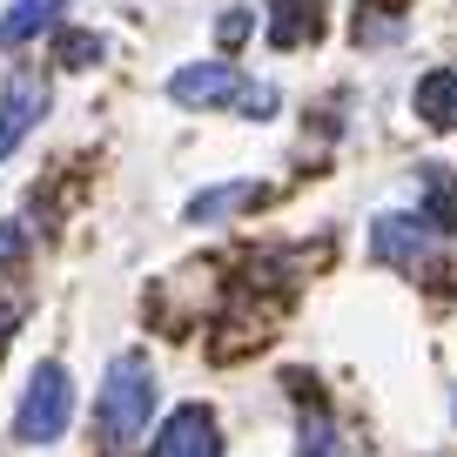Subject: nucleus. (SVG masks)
I'll return each instance as SVG.
<instances>
[{"label": "nucleus", "instance_id": "f257e3e1", "mask_svg": "<svg viewBox=\"0 0 457 457\" xmlns=\"http://www.w3.org/2000/svg\"><path fill=\"white\" fill-rule=\"evenodd\" d=\"M148 411H155V370H148L142 350H129L101 377V430H108V451H129L148 430Z\"/></svg>", "mask_w": 457, "mask_h": 457}, {"label": "nucleus", "instance_id": "f03ea898", "mask_svg": "<svg viewBox=\"0 0 457 457\" xmlns=\"http://www.w3.org/2000/svg\"><path fill=\"white\" fill-rule=\"evenodd\" d=\"M68 417H74V384H68V370H61V363H41V370L28 377L21 411H14V437H21V444H54L61 430H68Z\"/></svg>", "mask_w": 457, "mask_h": 457}, {"label": "nucleus", "instance_id": "7ed1b4c3", "mask_svg": "<svg viewBox=\"0 0 457 457\" xmlns=\"http://www.w3.org/2000/svg\"><path fill=\"white\" fill-rule=\"evenodd\" d=\"M41 114H47V81L34 68H14V74H7V87H0V162L34 135Z\"/></svg>", "mask_w": 457, "mask_h": 457}, {"label": "nucleus", "instance_id": "20e7f679", "mask_svg": "<svg viewBox=\"0 0 457 457\" xmlns=\"http://www.w3.org/2000/svg\"><path fill=\"white\" fill-rule=\"evenodd\" d=\"M169 95L182 101V108H222V101L243 95V74L228 68V61H195V68H182L169 81Z\"/></svg>", "mask_w": 457, "mask_h": 457}, {"label": "nucleus", "instance_id": "39448f33", "mask_svg": "<svg viewBox=\"0 0 457 457\" xmlns=\"http://www.w3.org/2000/svg\"><path fill=\"white\" fill-rule=\"evenodd\" d=\"M155 457H222V444H215V417L202 411V403H182V411L162 424Z\"/></svg>", "mask_w": 457, "mask_h": 457}, {"label": "nucleus", "instance_id": "423d86ee", "mask_svg": "<svg viewBox=\"0 0 457 457\" xmlns=\"http://www.w3.org/2000/svg\"><path fill=\"white\" fill-rule=\"evenodd\" d=\"M430 236H437V228L417 222V215H384L377 236H370V249L384 262H397V270H424V262H430Z\"/></svg>", "mask_w": 457, "mask_h": 457}, {"label": "nucleus", "instance_id": "0eeeda50", "mask_svg": "<svg viewBox=\"0 0 457 457\" xmlns=\"http://www.w3.org/2000/svg\"><path fill=\"white\" fill-rule=\"evenodd\" d=\"M61 14H68V0H14V7L0 14V47L34 41V34H41V28H54Z\"/></svg>", "mask_w": 457, "mask_h": 457}, {"label": "nucleus", "instance_id": "6e6552de", "mask_svg": "<svg viewBox=\"0 0 457 457\" xmlns=\"http://www.w3.org/2000/svg\"><path fill=\"white\" fill-rule=\"evenodd\" d=\"M417 121H424V129H457V74L451 68L417 81Z\"/></svg>", "mask_w": 457, "mask_h": 457}, {"label": "nucleus", "instance_id": "1a4fd4ad", "mask_svg": "<svg viewBox=\"0 0 457 457\" xmlns=\"http://www.w3.org/2000/svg\"><path fill=\"white\" fill-rule=\"evenodd\" d=\"M316 14H323V7H316V0H276L270 41H276V47H303V41H310L316 28H323V21H316Z\"/></svg>", "mask_w": 457, "mask_h": 457}, {"label": "nucleus", "instance_id": "9d476101", "mask_svg": "<svg viewBox=\"0 0 457 457\" xmlns=\"http://www.w3.org/2000/svg\"><path fill=\"white\" fill-rule=\"evenodd\" d=\"M424 215H430V228L457 236V175H451V169H430V195H424Z\"/></svg>", "mask_w": 457, "mask_h": 457}, {"label": "nucleus", "instance_id": "9b49d317", "mask_svg": "<svg viewBox=\"0 0 457 457\" xmlns=\"http://www.w3.org/2000/svg\"><path fill=\"white\" fill-rule=\"evenodd\" d=\"M262 188L256 182H236V188H209V195H195L188 202V222H215V215H228V209H249Z\"/></svg>", "mask_w": 457, "mask_h": 457}, {"label": "nucleus", "instance_id": "f8f14e48", "mask_svg": "<svg viewBox=\"0 0 457 457\" xmlns=\"http://www.w3.org/2000/svg\"><path fill=\"white\" fill-rule=\"evenodd\" d=\"M296 457H357V444L343 437L329 417H316V424H303V451Z\"/></svg>", "mask_w": 457, "mask_h": 457}, {"label": "nucleus", "instance_id": "ddd939ff", "mask_svg": "<svg viewBox=\"0 0 457 457\" xmlns=\"http://www.w3.org/2000/svg\"><path fill=\"white\" fill-rule=\"evenodd\" d=\"M108 54V47H101V34H61V68H95V61Z\"/></svg>", "mask_w": 457, "mask_h": 457}, {"label": "nucleus", "instance_id": "4468645a", "mask_svg": "<svg viewBox=\"0 0 457 457\" xmlns=\"http://www.w3.org/2000/svg\"><path fill=\"white\" fill-rule=\"evenodd\" d=\"M215 41H222V47H243L249 41V14H243V7H228V14L215 21Z\"/></svg>", "mask_w": 457, "mask_h": 457}, {"label": "nucleus", "instance_id": "2eb2a0df", "mask_svg": "<svg viewBox=\"0 0 457 457\" xmlns=\"http://www.w3.org/2000/svg\"><path fill=\"white\" fill-rule=\"evenodd\" d=\"M236 101H243V114H249V121H256V114H276V87H243Z\"/></svg>", "mask_w": 457, "mask_h": 457}, {"label": "nucleus", "instance_id": "dca6fc26", "mask_svg": "<svg viewBox=\"0 0 457 457\" xmlns=\"http://www.w3.org/2000/svg\"><path fill=\"white\" fill-rule=\"evenodd\" d=\"M21 243H28V236H21V222H0V262H14Z\"/></svg>", "mask_w": 457, "mask_h": 457}, {"label": "nucleus", "instance_id": "f3484780", "mask_svg": "<svg viewBox=\"0 0 457 457\" xmlns=\"http://www.w3.org/2000/svg\"><path fill=\"white\" fill-rule=\"evenodd\" d=\"M7 329H14V310H0V350H7Z\"/></svg>", "mask_w": 457, "mask_h": 457}]
</instances>
